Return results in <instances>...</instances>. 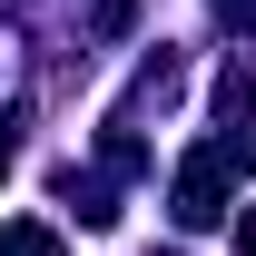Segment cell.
<instances>
[{"label":"cell","instance_id":"cell-1","mask_svg":"<svg viewBox=\"0 0 256 256\" xmlns=\"http://www.w3.org/2000/svg\"><path fill=\"white\" fill-rule=\"evenodd\" d=\"M226 168H236L226 148H197V158L178 168V188H168V217L178 226H217L226 217Z\"/></svg>","mask_w":256,"mask_h":256},{"label":"cell","instance_id":"cell-2","mask_svg":"<svg viewBox=\"0 0 256 256\" xmlns=\"http://www.w3.org/2000/svg\"><path fill=\"white\" fill-rule=\"evenodd\" d=\"M0 256H69V246H60L40 217H20V226H0Z\"/></svg>","mask_w":256,"mask_h":256},{"label":"cell","instance_id":"cell-3","mask_svg":"<svg viewBox=\"0 0 256 256\" xmlns=\"http://www.w3.org/2000/svg\"><path fill=\"white\" fill-rule=\"evenodd\" d=\"M236 246H246V256H256V207H246V217H236Z\"/></svg>","mask_w":256,"mask_h":256}]
</instances>
